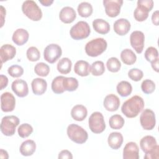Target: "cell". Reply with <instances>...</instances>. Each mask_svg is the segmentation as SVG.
Wrapping results in <instances>:
<instances>
[{"label":"cell","mask_w":159,"mask_h":159,"mask_svg":"<svg viewBox=\"0 0 159 159\" xmlns=\"http://www.w3.org/2000/svg\"><path fill=\"white\" fill-rule=\"evenodd\" d=\"M28 60L30 61H36L40 59V53L39 50L35 47H29L26 52Z\"/></svg>","instance_id":"41"},{"label":"cell","mask_w":159,"mask_h":159,"mask_svg":"<svg viewBox=\"0 0 159 159\" xmlns=\"http://www.w3.org/2000/svg\"><path fill=\"white\" fill-rule=\"evenodd\" d=\"M137 6L150 12L153 7V1L152 0H139L137 1Z\"/></svg>","instance_id":"44"},{"label":"cell","mask_w":159,"mask_h":159,"mask_svg":"<svg viewBox=\"0 0 159 159\" xmlns=\"http://www.w3.org/2000/svg\"><path fill=\"white\" fill-rule=\"evenodd\" d=\"M118 94L122 97H127L130 95L132 91L131 84L127 81H121L116 87Z\"/></svg>","instance_id":"28"},{"label":"cell","mask_w":159,"mask_h":159,"mask_svg":"<svg viewBox=\"0 0 159 159\" xmlns=\"http://www.w3.org/2000/svg\"><path fill=\"white\" fill-rule=\"evenodd\" d=\"M75 73L81 76H87L90 73V66L88 62L84 60H78L74 66Z\"/></svg>","instance_id":"25"},{"label":"cell","mask_w":159,"mask_h":159,"mask_svg":"<svg viewBox=\"0 0 159 159\" xmlns=\"http://www.w3.org/2000/svg\"><path fill=\"white\" fill-rule=\"evenodd\" d=\"M158 11L157 10L155 12H153V13L152 14V23L155 25H158V23H159V14H158Z\"/></svg>","instance_id":"48"},{"label":"cell","mask_w":159,"mask_h":159,"mask_svg":"<svg viewBox=\"0 0 159 159\" xmlns=\"http://www.w3.org/2000/svg\"><path fill=\"white\" fill-rule=\"evenodd\" d=\"M140 122L144 130H152L156 124L155 114L154 112L150 109H144L140 116Z\"/></svg>","instance_id":"9"},{"label":"cell","mask_w":159,"mask_h":159,"mask_svg":"<svg viewBox=\"0 0 159 159\" xmlns=\"http://www.w3.org/2000/svg\"><path fill=\"white\" fill-rule=\"evenodd\" d=\"M158 58L156 60L152 61L151 63V65L152 68L156 71V72H158Z\"/></svg>","instance_id":"50"},{"label":"cell","mask_w":159,"mask_h":159,"mask_svg":"<svg viewBox=\"0 0 159 159\" xmlns=\"http://www.w3.org/2000/svg\"><path fill=\"white\" fill-rule=\"evenodd\" d=\"M34 71L38 76L45 77L47 76L50 72V67L48 65L43 62H40L35 65Z\"/></svg>","instance_id":"36"},{"label":"cell","mask_w":159,"mask_h":159,"mask_svg":"<svg viewBox=\"0 0 159 159\" xmlns=\"http://www.w3.org/2000/svg\"><path fill=\"white\" fill-rule=\"evenodd\" d=\"M120 58L122 61L127 65H133L137 60L136 55L129 48H125L121 52Z\"/></svg>","instance_id":"27"},{"label":"cell","mask_w":159,"mask_h":159,"mask_svg":"<svg viewBox=\"0 0 159 159\" xmlns=\"http://www.w3.org/2000/svg\"><path fill=\"white\" fill-rule=\"evenodd\" d=\"M16 54V48L10 44H4L0 48V57L1 64L12 60Z\"/></svg>","instance_id":"16"},{"label":"cell","mask_w":159,"mask_h":159,"mask_svg":"<svg viewBox=\"0 0 159 159\" xmlns=\"http://www.w3.org/2000/svg\"><path fill=\"white\" fill-rule=\"evenodd\" d=\"M62 54L61 47L56 43L48 45L43 51V58L50 63H55Z\"/></svg>","instance_id":"8"},{"label":"cell","mask_w":159,"mask_h":159,"mask_svg":"<svg viewBox=\"0 0 159 159\" xmlns=\"http://www.w3.org/2000/svg\"><path fill=\"white\" fill-rule=\"evenodd\" d=\"M1 20H2L1 27H2L3 26L4 21V17L6 16V9H4L2 6H1Z\"/></svg>","instance_id":"49"},{"label":"cell","mask_w":159,"mask_h":159,"mask_svg":"<svg viewBox=\"0 0 159 159\" xmlns=\"http://www.w3.org/2000/svg\"><path fill=\"white\" fill-rule=\"evenodd\" d=\"M22 11L32 20L39 21L42 17V12L40 8L34 1H25L22 5Z\"/></svg>","instance_id":"4"},{"label":"cell","mask_w":159,"mask_h":159,"mask_svg":"<svg viewBox=\"0 0 159 159\" xmlns=\"http://www.w3.org/2000/svg\"><path fill=\"white\" fill-rule=\"evenodd\" d=\"M32 92L35 95H42L45 93L47 88V81L40 78H35L31 83Z\"/></svg>","instance_id":"21"},{"label":"cell","mask_w":159,"mask_h":159,"mask_svg":"<svg viewBox=\"0 0 159 159\" xmlns=\"http://www.w3.org/2000/svg\"><path fill=\"white\" fill-rule=\"evenodd\" d=\"M130 42L132 48L137 53H141L144 48L145 35L143 33L139 30L132 32L130 35Z\"/></svg>","instance_id":"11"},{"label":"cell","mask_w":159,"mask_h":159,"mask_svg":"<svg viewBox=\"0 0 159 159\" xmlns=\"http://www.w3.org/2000/svg\"><path fill=\"white\" fill-rule=\"evenodd\" d=\"M130 22L124 18H120L117 19L114 23V32L120 35H125L127 34L130 29Z\"/></svg>","instance_id":"18"},{"label":"cell","mask_w":159,"mask_h":159,"mask_svg":"<svg viewBox=\"0 0 159 159\" xmlns=\"http://www.w3.org/2000/svg\"><path fill=\"white\" fill-rule=\"evenodd\" d=\"M36 149V143L32 140H27L22 143L19 151L22 155L28 157L34 154Z\"/></svg>","instance_id":"24"},{"label":"cell","mask_w":159,"mask_h":159,"mask_svg":"<svg viewBox=\"0 0 159 159\" xmlns=\"http://www.w3.org/2000/svg\"><path fill=\"white\" fill-rule=\"evenodd\" d=\"M148 16V12L139 6H137L134 12V17L138 22H142L145 20Z\"/></svg>","instance_id":"38"},{"label":"cell","mask_w":159,"mask_h":159,"mask_svg":"<svg viewBox=\"0 0 159 159\" xmlns=\"http://www.w3.org/2000/svg\"><path fill=\"white\" fill-rule=\"evenodd\" d=\"M76 17V14L74 9L70 6L63 7L59 13L60 20L65 24H70L73 22Z\"/></svg>","instance_id":"17"},{"label":"cell","mask_w":159,"mask_h":159,"mask_svg":"<svg viewBox=\"0 0 159 159\" xmlns=\"http://www.w3.org/2000/svg\"><path fill=\"white\" fill-rule=\"evenodd\" d=\"M29 32L24 29H17L12 35V40L15 44L20 46L25 44L29 40Z\"/></svg>","instance_id":"20"},{"label":"cell","mask_w":159,"mask_h":159,"mask_svg":"<svg viewBox=\"0 0 159 159\" xmlns=\"http://www.w3.org/2000/svg\"><path fill=\"white\" fill-rule=\"evenodd\" d=\"M19 124V119L15 116H7L2 118L1 131L6 136H12L16 132V128Z\"/></svg>","instance_id":"6"},{"label":"cell","mask_w":159,"mask_h":159,"mask_svg":"<svg viewBox=\"0 0 159 159\" xmlns=\"http://www.w3.org/2000/svg\"><path fill=\"white\" fill-rule=\"evenodd\" d=\"M144 56L147 61L152 63L158 58V52L156 48L153 47H149L145 50Z\"/></svg>","instance_id":"39"},{"label":"cell","mask_w":159,"mask_h":159,"mask_svg":"<svg viewBox=\"0 0 159 159\" xmlns=\"http://www.w3.org/2000/svg\"><path fill=\"white\" fill-rule=\"evenodd\" d=\"M90 71L93 76H101L105 71L104 64L102 61H96L91 64Z\"/></svg>","instance_id":"34"},{"label":"cell","mask_w":159,"mask_h":159,"mask_svg":"<svg viewBox=\"0 0 159 159\" xmlns=\"http://www.w3.org/2000/svg\"><path fill=\"white\" fill-rule=\"evenodd\" d=\"M143 76V71L138 68H132L128 72V76L134 81H140Z\"/></svg>","instance_id":"43"},{"label":"cell","mask_w":159,"mask_h":159,"mask_svg":"<svg viewBox=\"0 0 159 159\" xmlns=\"http://www.w3.org/2000/svg\"><path fill=\"white\" fill-rule=\"evenodd\" d=\"M125 120L124 118L119 114H114L109 118V124L111 129H120L124 125Z\"/></svg>","instance_id":"32"},{"label":"cell","mask_w":159,"mask_h":159,"mask_svg":"<svg viewBox=\"0 0 159 159\" xmlns=\"http://www.w3.org/2000/svg\"><path fill=\"white\" fill-rule=\"evenodd\" d=\"M63 86L65 91H74L78 87V81L73 77H65L63 81Z\"/></svg>","instance_id":"33"},{"label":"cell","mask_w":159,"mask_h":159,"mask_svg":"<svg viewBox=\"0 0 159 159\" xmlns=\"http://www.w3.org/2000/svg\"><path fill=\"white\" fill-rule=\"evenodd\" d=\"M89 129L94 134L102 133L106 129L104 116L101 112H94L88 119Z\"/></svg>","instance_id":"7"},{"label":"cell","mask_w":159,"mask_h":159,"mask_svg":"<svg viewBox=\"0 0 159 159\" xmlns=\"http://www.w3.org/2000/svg\"><path fill=\"white\" fill-rule=\"evenodd\" d=\"M159 158V146L157 145L155 148L150 152L145 153V159H158Z\"/></svg>","instance_id":"45"},{"label":"cell","mask_w":159,"mask_h":159,"mask_svg":"<svg viewBox=\"0 0 159 159\" xmlns=\"http://www.w3.org/2000/svg\"><path fill=\"white\" fill-rule=\"evenodd\" d=\"M66 133L71 140L78 144L84 143L88 138V132L83 127L75 124H71L68 126Z\"/></svg>","instance_id":"3"},{"label":"cell","mask_w":159,"mask_h":159,"mask_svg":"<svg viewBox=\"0 0 159 159\" xmlns=\"http://www.w3.org/2000/svg\"><path fill=\"white\" fill-rule=\"evenodd\" d=\"M157 145L155 138L152 135H146L143 137L140 142V146L142 150L147 153L153 150Z\"/></svg>","instance_id":"19"},{"label":"cell","mask_w":159,"mask_h":159,"mask_svg":"<svg viewBox=\"0 0 159 159\" xmlns=\"http://www.w3.org/2000/svg\"><path fill=\"white\" fill-rule=\"evenodd\" d=\"M122 0H104L103 4L105 7L106 14L111 17L117 16L120 12L122 6Z\"/></svg>","instance_id":"10"},{"label":"cell","mask_w":159,"mask_h":159,"mask_svg":"<svg viewBox=\"0 0 159 159\" xmlns=\"http://www.w3.org/2000/svg\"><path fill=\"white\" fill-rule=\"evenodd\" d=\"M124 159H139V148L137 144L134 142L126 143L123 149Z\"/></svg>","instance_id":"14"},{"label":"cell","mask_w":159,"mask_h":159,"mask_svg":"<svg viewBox=\"0 0 159 159\" xmlns=\"http://www.w3.org/2000/svg\"><path fill=\"white\" fill-rule=\"evenodd\" d=\"M141 89L145 94H151L155 89V84L151 80H145L141 84Z\"/></svg>","instance_id":"40"},{"label":"cell","mask_w":159,"mask_h":159,"mask_svg":"<svg viewBox=\"0 0 159 159\" xmlns=\"http://www.w3.org/2000/svg\"><path fill=\"white\" fill-rule=\"evenodd\" d=\"M7 73L11 76L13 78H19L23 75L24 69L19 65H14L8 68Z\"/></svg>","instance_id":"42"},{"label":"cell","mask_w":159,"mask_h":159,"mask_svg":"<svg viewBox=\"0 0 159 159\" xmlns=\"http://www.w3.org/2000/svg\"><path fill=\"white\" fill-rule=\"evenodd\" d=\"M0 83H1V90H2L4 88H5L8 84V78L6 76L4 75H0Z\"/></svg>","instance_id":"47"},{"label":"cell","mask_w":159,"mask_h":159,"mask_svg":"<svg viewBox=\"0 0 159 159\" xmlns=\"http://www.w3.org/2000/svg\"><path fill=\"white\" fill-rule=\"evenodd\" d=\"M88 111L86 107L81 104L75 106L71 111L72 118L76 121H83L87 116Z\"/></svg>","instance_id":"23"},{"label":"cell","mask_w":159,"mask_h":159,"mask_svg":"<svg viewBox=\"0 0 159 159\" xmlns=\"http://www.w3.org/2000/svg\"><path fill=\"white\" fill-rule=\"evenodd\" d=\"M123 136L120 132H111L107 138V143L109 146L114 150H117L120 148L123 143Z\"/></svg>","instance_id":"22"},{"label":"cell","mask_w":159,"mask_h":159,"mask_svg":"<svg viewBox=\"0 0 159 159\" xmlns=\"http://www.w3.org/2000/svg\"><path fill=\"white\" fill-rule=\"evenodd\" d=\"M91 32L89 24L83 20L78 22L71 27L70 30L71 37L75 40H82L87 38Z\"/></svg>","instance_id":"5"},{"label":"cell","mask_w":159,"mask_h":159,"mask_svg":"<svg viewBox=\"0 0 159 159\" xmlns=\"http://www.w3.org/2000/svg\"><path fill=\"white\" fill-rule=\"evenodd\" d=\"M94 30L100 34H106L110 30L109 24L102 19H96L93 21Z\"/></svg>","instance_id":"26"},{"label":"cell","mask_w":159,"mask_h":159,"mask_svg":"<svg viewBox=\"0 0 159 159\" xmlns=\"http://www.w3.org/2000/svg\"><path fill=\"white\" fill-rule=\"evenodd\" d=\"M58 158L59 159H63V158H68V159H72L73 155L68 150H61L59 154Z\"/></svg>","instance_id":"46"},{"label":"cell","mask_w":159,"mask_h":159,"mask_svg":"<svg viewBox=\"0 0 159 159\" xmlns=\"http://www.w3.org/2000/svg\"><path fill=\"white\" fill-rule=\"evenodd\" d=\"M106 66L109 71L116 73L120 70L121 63L116 57H111L106 62Z\"/></svg>","instance_id":"35"},{"label":"cell","mask_w":159,"mask_h":159,"mask_svg":"<svg viewBox=\"0 0 159 159\" xmlns=\"http://www.w3.org/2000/svg\"><path fill=\"white\" fill-rule=\"evenodd\" d=\"M16 106V99L12 94L5 92L1 96V108L3 112H9L14 111Z\"/></svg>","instance_id":"12"},{"label":"cell","mask_w":159,"mask_h":159,"mask_svg":"<svg viewBox=\"0 0 159 159\" xmlns=\"http://www.w3.org/2000/svg\"><path fill=\"white\" fill-rule=\"evenodd\" d=\"M0 157L2 159H6L9 158L8 153L6 150H4L3 149H1L0 150Z\"/></svg>","instance_id":"52"},{"label":"cell","mask_w":159,"mask_h":159,"mask_svg":"<svg viewBox=\"0 0 159 159\" xmlns=\"http://www.w3.org/2000/svg\"><path fill=\"white\" fill-rule=\"evenodd\" d=\"M64 78L65 76H58L53 80L51 88L53 92L55 94H61L65 91L63 86V81Z\"/></svg>","instance_id":"31"},{"label":"cell","mask_w":159,"mask_h":159,"mask_svg":"<svg viewBox=\"0 0 159 159\" xmlns=\"http://www.w3.org/2000/svg\"><path fill=\"white\" fill-rule=\"evenodd\" d=\"M120 101L119 98L114 94L107 95L103 101V106L104 108L110 112L117 111L120 106Z\"/></svg>","instance_id":"15"},{"label":"cell","mask_w":159,"mask_h":159,"mask_svg":"<svg viewBox=\"0 0 159 159\" xmlns=\"http://www.w3.org/2000/svg\"><path fill=\"white\" fill-rule=\"evenodd\" d=\"M17 132L21 138L24 139L28 137L33 132V128L30 124L25 123L20 125L18 127Z\"/></svg>","instance_id":"37"},{"label":"cell","mask_w":159,"mask_h":159,"mask_svg":"<svg viewBox=\"0 0 159 159\" xmlns=\"http://www.w3.org/2000/svg\"><path fill=\"white\" fill-rule=\"evenodd\" d=\"M144 101L142 97L135 95L125 101L122 107V112L128 118L137 117L143 109Z\"/></svg>","instance_id":"1"},{"label":"cell","mask_w":159,"mask_h":159,"mask_svg":"<svg viewBox=\"0 0 159 159\" xmlns=\"http://www.w3.org/2000/svg\"><path fill=\"white\" fill-rule=\"evenodd\" d=\"M72 66L71 61L66 57L60 59L57 63V70L61 74H68L71 71Z\"/></svg>","instance_id":"29"},{"label":"cell","mask_w":159,"mask_h":159,"mask_svg":"<svg viewBox=\"0 0 159 159\" xmlns=\"http://www.w3.org/2000/svg\"><path fill=\"white\" fill-rule=\"evenodd\" d=\"M107 43L103 38H96L88 42L85 46L86 53L92 57L102 54L107 48Z\"/></svg>","instance_id":"2"},{"label":"cell","mask_w":159,"mask_h":159,"mask_svg":"<svg viewBox=\"0 0 159 159\" xmlns=\"http://www.w3.org/2000/svg\"><path fill=\"white\" fill-rule=\"evenodd\" d=\"M11 89L12 91L20 98L25 97L29 93V88L27 82L21 79L14 80L11 84Z\"/></svg>","instance_id":"13"},{"label":"cell","mask_w":159,"mask_h":159,"mask_svg":"<svg viewBox=\"0 0 159 159\" xmlns=\"http://www.w3.org/2000/svg\"><path fill=\"white\" fill-rule=\"evenodd\" d=\"M40 3L42 4L44 6H50L53 2V0H40Z\"/></svg>","instance_id":"51"},{"label":"cell","mask_w":159,"mask_h":159,"mask_svg":"<svg viewBox=\"0 0 159 159\" xmlns=\"http://www.w3.org/2000/svg\"><path fill=\"white\" fill-rule=\"evenodd\" d=\"M79 15L82 17H89L93 11L92 5L88 2H81L77 8Z\"/></svg>","instance_id":"30"}]
</instances>
